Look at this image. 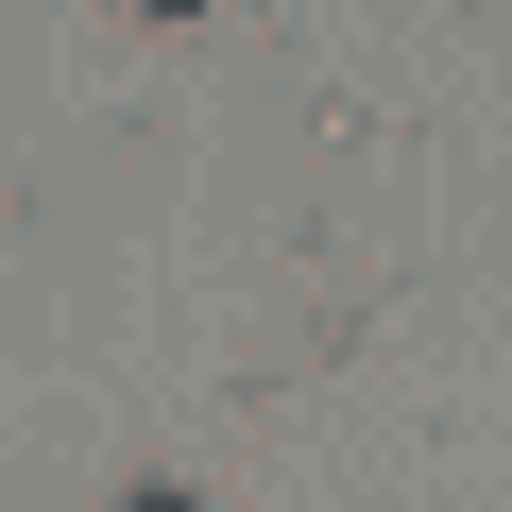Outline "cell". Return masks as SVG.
<instances>
[]
</instances>
